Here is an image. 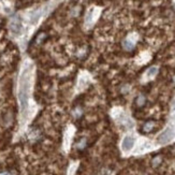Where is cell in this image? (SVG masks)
Returning a JSON list of instances; mask_svg holds the SVG:
<instances>
[{"label":"cell","instance_id":"obj_10","mask_svg":"<svg viewBox=\"0 0 175 175\" xmlns=\"http://www.w3.org/2000/svg\"><path fill=\"white\" fill-rule=\"evenodd\" d=\"M74 115L76 117H79V116H81L82 115V110L79 108H75V112H74Z\"/></svg>","mask_w":175,"mask_h":175},{"label":"cell","instance_id":"obj_1","mask_svg":"<svg viewBox=\"0 0 175 175\" xmlns=\"http://www.w3.org/2000/svg\"><path fill=\"white\" fill-rule=\"evenodd\" d=\"M29 79H30V72L29 69H26L22 76L21 88H19V100L23 110L27 108L28 101V90H29Z\"/></svg>","mask_w":175,"mask_h":175},{"label":"cell","instance_id":"obj_8","mask_svg":"<svg viewBox=\"0 0 175 175\" xmlns=\"http://www.w3.org/2000/svg\"><path fill=\"white\" fill-rule=\"evenodd\" d=\"M157 72H158V69H157L156 67L150 68V69L147 71V76H148V77H153V76H155Z\"/></svg>","mask_w":175,"mask_h":175},{"label":"cell","instance_id":"obj_4","mask_svg":"<svg viewBox=\"0 0 175 175\" xmlns=\"http://www.w3.org/2000/svg\"><path fill=\"white\" fill-rule=\"evenodd\" d=\"M11 29L15 34L19 32V30H21V22H19V19L17 17H15V18H13L11 21Z\"/></svg>","mask_w":175,"mask_h":175},{"label":"cell","instance_id":"obj_12","mask_svg":"<svg viewBox=\"0 0 175 175\" xmlns=\"http://www.w3.org/2000/svg\"><path fill=\"white\" fill-rule=\"evenodd\" d=\"M172 110H173V112H175V100L173 102V105H172Z\"/></svg>","mask_w":175,"mask_h":175},{"label":"cell","instance_id":"obj_6","mask_svg":"<svg viewBox=\"0 0 175 175\" xmlns=\"http://www.w3.org/2000/svg\"><path fill=\"white\" fill-rule=\"evenodd\" d=\"M155 126V123L154 121H148V123H146L145 125L143 126V131L144 132H149L152 131V129L154 128Z\"/></svg>","mask_w":175,"mask_h":175},{"label":"cell","instance_id":"obj_11","mask_svg":"<svg viewBox=\"0 0 175 175\" xmlns=\"http://www.w3.org/2000/svg\"><path fill=\"white\" fill-rule=\"evenodd\" d=\"M0 175H11L9 172H2V173H0Z\"/></svg>","mask_w":175,"mask_h":175},{"label":"cell","instance_id":"obj_9","mask_svg":"<svg viewBox=\"0 0 175 175\" xmlns=\"http://www.w3.org/2000/svg\"><path fill=\"white\" fill-rule=\"evenodd\" d=\"M86 146V139H82V140H79V143L76 144V147L79 148V149H84Z\"/></svg>","mask_w":175,"mask_h":175},{"label":"cell","instance_id":"obj_7","mask_svg":"<svg viewBox=\"0 0 175 175\" xmlns=\"http://www.w3.org/2000/svg\"><path fill=\"white\" fill-rule=\"evenodd\" d=\"M136 105L138 106H143L144 104L146 103V98L145 96H143V95H140V96L136 98Z\"/></svg>","mask_w":175,"mask_h":175},{"label":"cell","instance_id":"obj_3","mask_svg":"<svg viewBox=\"0 0 175 175\" xmlns=\"http://www.w3.org/2000/svg\"><path fill=\"white\" fill-rule=\"evenodd\" d=\"M133 145H134V139L132 138V136H126V138L124 139L123 144H121L123 149L125 150V152H129V150L133 147Z\"/></svg>","mask_w":175,"mask_h":175},{"label":"cell","instance_id":"obj_5","mask_svg":"<svg viewBox=\"0 0 175 175\" xmlns=\"http://www.w3.org/2000/svg\"><path fill=\"white\" fill-rule=\"evenodd\" d=\"M123 46L125 50L127 51H132L134 48V42L131 41L130 39H126L125 41L123 42Z\"/></svg>","mask_w":175,"mask_h":175},{"label":"cell","instance_id":"obj_2","mask_svg":"<svg viewBox=\"0 0 175 175\" xmlns=\"http://www.w3.org/2000/svg\"><path fill=\"white\" fill-rule=\"evenodd\" d=\"M174 136V130L172 128H167L160 136H158V142L161 144H167L173 139Z\"/></svg>","mask_w":175,"mask_h":175}]
</instances>
